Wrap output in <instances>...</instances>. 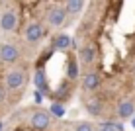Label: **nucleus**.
Returning a JSON list of instances; mask_svg holds the SVG:
<instances>
[{"instance_id": "nucleus-1", "label": "nucleus", "mask_w": 135, "mask_h": 131, "mask_svg": "<svg viewBox=\"0 0 135 131\" xmlns=\"http://www.w3.org/2000/svg\"><path fill=\"white\" fill-rule=\"evenodd\" d=\"M84 110L92 118H112V108L102 94H84Z\"/></svg>"}, {"instance_id": "nucleus-14", "label": "nucleus", "mask_w": 135, "mask_h": 131, "mask_svg": "<svg viewBox=\"0 0 135 131\" xmlns=\"http://www.w3.org/2000/svg\"><path fill=\"white\" fill-rule=\"evenodd\" d=\"M82 8H84V0H67V2H65V10H67L69 16L80 14Z\"/></svg>"}, {"instance_id": "nucleus-7", "label": "nucleus", "mask_w": 135, "mask_h": 131, "mask_svg": "<svg viewBox=\"0 0 135 131\" xmlns=\"http://www.w3.org/2000/svg\"><path fill=\"white\" fill-rule=\"evenodd\" d=\"M18 24H20V16H18L16 8L8 6L6 10H2V14H0V30L6 31V33H12V31L18 30Z\"/></svg>"}, {"instance_id": "nucleus-19", "label": "nucleus", "mask_w": 135, "mask_h": 131, "mask_svg": "<svg viewBox=\"0 0 135 131\" xmlns=\"http://www.w3.org/2000/svg\"><path fill=\"white\" fill-rule=\"evenodd\" d=\"M0 131H4V121L0 119Z\"/></svg>"}, {"instance_id": "nucleus-21", "label": "nucleus", "mask_w": 135, "mask_h": 131, "mask_svg": "<svg viewBox=\"0 0 135 131\" xmlns=\"http://www.w3.org/2000/svg\"><path fill=\"white\" fill-rule=\"evenodd\" d=\"M0 63H2V61H0Z\"/></svg>"}, {"instance_id": "nucleus-16", "label": "nucleus", "mask_w": 135, "mask_h": 131, "mask_svg": "<svg viewBox=\"0 0 135 131\" xmlns=\"http://www.w3.org/2000/svg\"><path fill=\"white\" fill-rule=\"evenodd\" d=\"M73 131H98V125L92 121H76Z\"/></svg>"}, {"instance_id": "nucleus-6", "label": "nucleus", "mask_w": 135, "mask_h": 131, "mask_svg": "<svg viewBox=\"0 0 135 131\" xmlns=\"http://www.w3.org/2000/svg\"><path fill=\"white\" fill-rule=\"evenodd\" d=\"M22 59V49L12 41H4L0 43V61L4 65H16Z\"/></svg>"}, {"instance_id": "nucleus-11", "label": "nucleus", "mask_w": 135, "mask_h": 131, "mask_svg": "<svg viewBox=\"0 0 135 131\" xmlns=\"http://www.w3.org/2000/svg\"><path fill=\"white\" fill-rule=\"evenodd\" d=\"M73 84L71 80H67L63 84V86H59L55 92H51V102H61V104H65L67 100H71V96H73Z\"/></svg>"}, {"instance_id": "nucleus-17", "label": "nucleus", "mask_w": 135, "mask_h": 131, "mask_svg": "<svg viewBox=\"0 0 135 131\" xmlns=\"http://www.w3.org/2000/svg\"><path fill=\"white\" fill-rule=\"evenodd\" d=\"M8 96H10V92H8V88H6V86H4V80H0V110L6 106Z\"/></svg>"}, {"instance_id": "nucleus-8", "label": "nucleus", "mask_w": 135, "mask_h": 131, "mask_svg": "<svg viewBox=\"0 0 135 131\" xmlns=\"http://www.w3.org/2000/svg\"><path fill=\"white\" fill-rule=\"evenodd\" d=\"M24 41L26 43H30V45H37L41 39H43V35H45V30H43V26L39 24V22H30V24H26L24 27Z\"/></svg>"}, {"instance_id": "nucleus-13", "label": "nucleus", "mask_w": 135, "mask_h": 131, "mask_svg": "<svg viewBox=\"0 0 135 131\" xmlns=\"http://www.w3.org/2000/svg\"><path fill=\"white\" fill-rule=\"evenodd\" d=\"M33 86H35V90H39V92H41V94L51 96L49 82H47V74H45V69H35V71H33Z\"/></svg>"}, {"instance_id": "nucleus-10", "label": "nucleus", "mask_w": 135, "mask_h": 131, "mask_svg": "<svg viewBox=\"0 0 135 131\" xmlns=\"http://www.w3.org/2000/svg\"><path fill=\"white\" fill-rule=\"evenodd\" d=\"M65 76L67 80L76 82L80 78V61L76 55H67V63H65Z\"/></svg>"}, {"instance_id": "nucleus-5", "label": "nucleus", "mask_w": 135, "mask_h": 131, "mask_svg": "<svg viewBox=\"0 0 135 131\" xmlns=\"http://www.w3.org/2000/svg\"><path fill=\"white\" fill-rule=\"evenodd\" d=\"M76 57L80 61V65H84L88 69H94L96 61H98V45H96L94 41H86V43L78 49Z\"/></svg>"}, {"instance_id": "nucleus-3", "label": "nucleus", "mask_w": 135, "mask_h": 131, "mask_svg": "<svg viewBox=\"0 0 135 131\" xmlns=\"http://www.w3.org/2000/svg\"><path fill=\"white\" fill-rule=\"evenodd\" d=\"M4 86L8 88V92L14 94V92H22L27 82V72L24 67H12L10 71H6L4 74Z\"/></svg>"}, {"instance_id": "nucleus-20", "label": "nucleus", "mask_w": 135, "mask_h": 131, "mask_svg": "<svg viewBox=\"0 0 135 131\" xmlns=\"http://www.w3.org/2000/svg\"><path fill=\"white\" fill-rule=\"evenodd\" d=\"M131 125H133V127H135V118H131Z\"/></svg>"}, {"instance_id": "nucleus-18", "label": "nucleus", "mask_w": 135, "mask_h": 131, "mask_svg": "<svg viewBox=\"0 0 135 131\" xmlns=\"http://www.w3.org/2000/svg\"><path fill=\"white\" fill-rule=\"evenodd\" d=\"M33 98H35V104H41V102H43V94H41L39 90L33 92Z\"/></svg>"}, {"instance_id": "nucleus-12", "label": "nucleus", "mask_w": 135, "mask_h": 131, "mask_svg": "<svg viewBox=\"0 0 135 131\" xmlns=\"http://www.w3.org/2000/svg\"><path fill=\"white\" fill-rule=\"evenodd\" d=\"M51 47H53L55 51H63V53H67L71 47H74V39L71 35L67 33H57L51 39Z\"/></svg>"}, {"instance_id": "nucleus-2", "label": "nucleus", "mask_w": 135, "mask_h": 131, "mask_svg": "<svg viewBox=\"0 0 135 131\" xmlns=\"http://www.w3.org/2000/svg\"><path fill=\"white\" fill-rule=\"evenodd\" d=\"M104 74L98 69H88L80 76V88L84 94H100L104 90Z\"/></svg>"}, {"instance_id": "nucleus-9", "label": "nucleus", "mask_w": 135, "mask_h": 131, "mask_svg": "<svg viewBox=\"0 0 135 131\" xmlns=\"http://www.w3.org/2000/svg\"><path fill=\"white\" fill-rule=\"evenodd\" d=\"M67 18H69V14L67 10H65V4L63 6H51L49 8V12H47V24L49 27H53V30H59L61 26H65V22H67Z\"/></svg>"}, {"instance_id": "nucleus-4", "label": "nucleus", "mask_w": 135, "mask_h": 131, "mask_svg": "<svg viewBox=\"0 0 135 131\" xmlns=\"http://www.w3.org/2000/svg\"><path fill=\"white\" fill-rule=\"evenodd\" d=\"M53 114L45 108H33L30 111V125L33 131H49L53 125Z\"/></svg>"}, {"instance_id": "nucleus-15", "label": "nucleus", "mask_w": 135, "mask_h": 131, "mask_svg": "<svg viewBox=\"0 0 135 131\" xmlns=\"http://www.w3.org/2000/svg\"><path fill=\"white\" fill-rule=\"evenodd\" d=\"M47 110L53 114V118H57V119L65 118V114H67V110H65V104H61V102H51V106L47 108Z\"/></svg>"}]
</instances>
